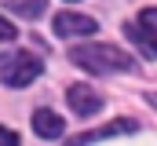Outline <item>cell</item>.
Masks as SVG:
<instances>
[{"mask_svg": "<svg viewBox=\"0 0 157 146\" xmlns=\"http://www.w3.org/2000/svg\"><path fill=\"white\" fill-rule=\"evenodd\" d=\"M121 132H135V121H113V124H106V128H95V132H84V135H77V143H99V139H113V135H121Z\"/></svg>", "mask_w": 157, "mask_h": 146, "instance_id": "52a82bcc", "label": "cell"}, {"mask_svg": "<svg viewBox=\"0 0 157 146\" xmlns=\"http://www.w3.org/2000/svg\"><path fill=\"white\" fill-rule=\"evenodd\" d=\"M124 33L132 36L146 55H154V59H157V7L139 11V18H135V22H128V26H124Z\"/></svg>", "mask_w": 157, "mask_h": 146, "instance_id": "3957f363", "label": "cell"}, {"mask_svg": "<svg viewBox=\"0 0 157 146\" xmlns=\"http://www.w3.org/2000/svg\"><path fill=\"white\" fill-rule=\"evenodd\" d=\"M95 29H99V22L88 18V15H77V11L55 15V33H59V36H91Z\"/></svg>", "mask_w": 157, "mask_h": 146, "instance_id": "277c9868", "label": "cell"}, {"mask_svg": "<svg viewBox=\"0 0 157 146\" xmlns=\"http://www.w3.org/2000/svg\"><path fill=\"white\" fill-rule=\"evenodd\" d=\"M15 15H22V18H37L40 11L48 7V0H4Z\"/></svg>", "mask_w": 157, "mask_h": 146, "instance_id": "ba28073f", "label": "cell"}, {"mask_svg": "<svg viewBox=\"0 0 157 146\" xmlns=\"http://www.w3.org/2000/svg\"><path fill=\"white\" fill-rule=\"evenodd\" d=\"M150 102H154V106H157V91H154V95H150Z\"/></svg>", "mask_w": 157, "mask_h": 146, "instance_id": "8fae6325", "label": "cell"}, {"mask_svg": "<svg viewBox=\"0 0 157 146\" xmlns=\"http://www.w3.org/2000/svg\"><path fill=\"white\" fill-rule=\"evenodd\" d=\"M70 59L77 62L80 70L88 73H113V70H135V59L128 51H121L113 44H84V48H73Z\"/></svg>", "mask_w": 157, "mask_h": 146, "instance_id": "6da1fadb", "label": "cell"}, {"mask_svg": "<svg viewBox=\"0 0 157 146\" xmlns=\"http://www.w3.org/2000/svg\"><path fill=\"white\" fill-rule=\"evenodd\" d=\"M40 62L33 51H4L0 55V80L7 88H26L40 77Z\"/></svg>", "mask_w": 157, "mask_h": 146, "instance_id": "7a4b0ae2", "label": "cell"}, {"mask_svg": "<svg viewBox=\"0 0 157 146\" xmlns=\"http://www.w3.org/2000/svg\"><path fill=\"white\" fill-rule=\"evenodd\" d=\"M66 99H70V106H73V113H77V117H91V113H99V110H102L99 91H91L88 84H73Z\"/></svg>", "mask_w": 157, "mask_h": 146, "instance_id": "5b68a950", "label": "cell"}, {"mask_svg": "<svg viewBox=\"0 0 157 146\" xmlns=\"http://www.w3.org/2000/svg\"><path fill=\"white\" fill-rule=\"evenodd\" d=\"M62 117L59 113H51V110H37L33 113V132H37L40 139H62Z\"/></svg>", "mask_w": 157, "mask_h": 146, "instance_id": "8992f818", "label": "cell"}, {"mask_svg": "<svg viewBox=\"0 0 157 146\" xmlns=\"http://www.w3.org/2000/svg\"><path fill=\"white\" fill-rule=\"evenodd\" d=\"M15 36H18V29H15L7 18H0V40H15Z\"/></svg>", "mask_w": 157, "mask_h": 146, "instance_id": "9c48e42d", "label": "cell"}, {"mask_svg": "<svg viewBox=\"0 0 157 146\" xmlns=\"http://www.w3.org/2000/svg\"><path fill=\"white\" fill-rule=\"evenodd\" d=\"M15 143H18V135L7 132V128H0V146H15Z\"/></svg>", "mask_w": 157, "mask_h": 146, "instance_id": "30bf717a", "label": "cell"}]
</instances>
